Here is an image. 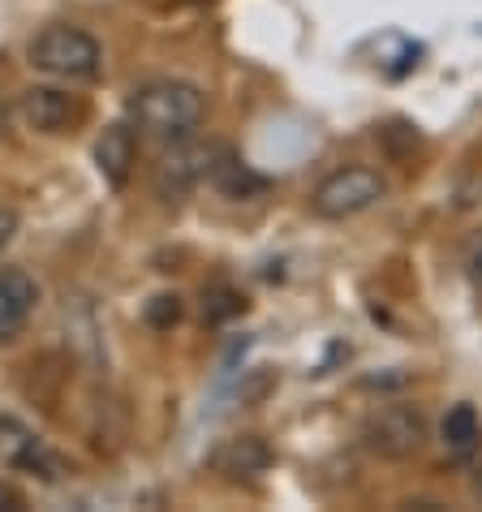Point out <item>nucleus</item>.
<instances>
[{"label":"nucleus","instance_id":"1","mask_svg":"<svg viewBox=\"0 0 482 512\" xmlns=\"http://www.w3.org/2000/svg\"><path fill=\"white\" fill-rule=\"evenodd\" d=\"M130 117L143 134L164 142H186L207 117V95L194 82H147L130 99Z\"/></svg>","mask_w":482,"mask_h":512},{"label":"nucleus","instance_id":"2","mask_svg":"<svg viewBox=\"0 0 482 512\" xmlns=\"http://www.w3.org/2000/svg\"><path fill=\"white\" fill-rule=\"evenodd\" d=\"M31 65L61 82H95L104 74V48L78 26H48L31 39Z\"/></svg>","mask_w":482,"mask_h":512},{"label":"nucleus","instance_id":"3","mask_svg":"<svg viewBox=\"0 0 482 512\" xmlns=\"http://www.w3.org/2000/svg\"><path fill=\"white\" fill-rule=\"evenodd\" d=\"M388 194V181L375 173V168H336L315 186L310 194V211H315L319 220H353L362 216V211H371L375 203H384Z\"/></svg>","mask_w":482,"mask_h":512},{"label":"nucleus","instance_id":"4","mask_svg":"<svg viewBox=\"0 0 482 512\" xmlns=\"http://www.w3.org/2000/svg\"><path fill=\"white\" fill-rule=\"evenodd\" d=\"M427 444V422L414 405H384L362 422V448L379 461H409Z\"/></svg>","mask_w":482,"mask_h":512},{"label":"nucleus","instance_id":"5","mask_svg":"<svg viewBox=\"0 0 482 512\" xmlns=\"http://www.w3.org/2000/svg\"><path fill=\"white\" fill-rule=\"evenodd\" d=\"M18 112H22V121L39 134H65L87 117V104H82L78 95L61 91V87H31V91H22Z\"/></svg>","mask_w":482,"mask_h":512},{"label":"nucleus","instance_id":"6","mask_svg":"<svg viewBox=\"0 0 482 512\" xmlns=\"http://www.w3.org/2000/svg\"><path fill=\"white\" fill-rule=\"evenodd\" d=\"M211 155H216V147H194L190 138L173 142V151H164V160L155 164V190L164 198H177L190 186H198V181H207Z\"/></svg>","mask_w":482,"mask_h":512},{"label":"nucleus","instance_id":"7","mask_svg":"<svg viewBox=\"0 0 482 512\" xmlns=\"http://www.w3.org/2000/svg\"><path fill=\"white\" fill-rule=\"evenodd\" d=\"M39 306V284L22 267H0V345L31 323Z\"/></svg>","mask_w":482,"mask_h":512},{"label":"nucleus","instance_id":"8","mask_svg":"<svg viewBox=\"0 0 482 512\" xmlns=\"http://www.w3.org/2000/svg\"><path fill=\"white\" fill-rule=\"evenodd\" d=\"M272 448L263 444L259 435H233V439H224V444L211 452V469L224 478H233V482H250V478H259L272 469Z\"/></svg>","mask_w":482,"mask_h":512},{"label":"nucleus","instance_id":"9","mask_svg":"<svg viewBox=\"0 0 482 512\" xmlns=\"http://www.w3.org/2000/svg\"><path fill=\"white\" fill-rule=\"evenodd\" d=\"M0 465L26 469V474H39V478H56L52 452L18 418H0Z\"/></svg>","mask_w":482,"mask_h":512},{"label":"nucleus","instance_id":"10","mask_svg":"<svg viewBox=\"0 0 482 512\" xmlns=\"http://www.w3.org/2000/svg\"><path fill=\"white\" fill-rule=\"evenodd\" d=\"M134 160H138V138H134V130L125 121H112L108 130L99 134V142H95V168H99V177H104L112 190H121L125 181H130V173H134Z\"/></svg>","mask_w":482,"mask_h":512},{"label":"nucleus","instance_id":"11","mask_svg":"<svg viewBox=\"0 0 482 512\" xmlns=\"http://www.w3.org/2000/svg\"><path fill=\"white\" fill-rule=\"evenodd\" d=\"M478 439H482V422L474 414V405H452L444 422H439V444H444V452L465 461V457H474Z\"/></svg>","mask_w":482,"mask_h":512},{"label":"nucleus","instance_id":"12","mask_svg":"<svg viewBox=\"0 0 482 512\" xmlns=\"http://www.w3.org/2000/svg\"><path fill=\"white\" fill-rule=\"evenodd\" d=\"M207 181L220 194H229V198H246L254 190H263V177H254L229 147H216V155H211V168H207Z\"/></svg>","mask_w":482,"mask_h":512},{"label":"nucleus","instance_id":"13","mask_svg":"<svg viewBox=\"0 0 482 512\" xmlns=\"http://www.w3.org/2000/svg\"><path fill=\"white\" fill-rule=\"evenodd\" d=\"M241 310H246V297H241L237 289H229V284H207L203 289V319L207 323H229L237 319Z\"/></svg>","mask_w":482,"mask_h":512},{"label":"nucleus","instance_id":"14","mask_svg":"<svg viewBox=\"0 0 482 512\" xmlns=\"http://www.w3.org/2000/svg\"><path fill=\"white\" fill-rule=\"evenodd\" d=\"M177 319H181V297L177 293H160V297L147 302V323L155 327V332H168Z\"/></svg>","mask_w":482,"mask_h":512},{"label":"nucleus","instance_id":"15","mask_svg":"<svg viewBox=\"0 0 482 512\" xmlns=\"http://www.w3.org/2000/svg\"><path fill=\"white\" fill-rule=\"evenodd\" d=\"M13 237H18V211H13V207H0V250H5Z\"/></svg>","mask_w":482,"mask_h":512},{"label":"nucleus","instance_id":"16","mask_svg":"<svg viewBox=\"0 0 482 512\" xmlns=\"http://www.w3.org/2000/svg\"><path fill=\"white\" fill-rule=\"evenodd\" d=\"M465 272H470L474 280H482V233L470 241V250H465Z\"/></svg>","mask_w":482,"mask_h":512},{"label":"nucleus","instance_id":"17","mask_svg":"<svg viewBox=\"0 0 482 512\" xmlns=\"http://www.w3.org/2000/svg\"><path fill=\"white\" fill-rule=\"evenodd\" d=\"M18 508H22V495L9 482H0V512H18Z\"/></svg>","mask_w":482,"mask_h":512},{"label":"nucleus","instance_id":"18","mask_svg":"<svg viewBox=\"0 0 482 512\" xmlns=\"http://www.w3.org/2000/svg\"><path fill=\"white\" fill-rule=\"evenodd\" d=\"M470 491H474V500L482 504V469H474V482H470Z\"/></svg>","mask_w":482,"mask_h":512},{"label":"nucleus","instance_id":"19","mask_svg":"<svg viewBox=\"0 0 482 512\" xmlns=\"http://www.w3.org/2000/svg\"><path fill=\"white\" fill-rule=\"evenodd\" d=\"M0 130H5V108H0Z\"/></svg>","mask_w":482,"mask_h":512},{"label":"nucleus","instance_id":"20","mask_svg":"<svg viewBox=\"0 0 482 512\" xmlns=\"http://www.w3.org/2000/svg\"><path fill=\"white\" fill-rule=\"evenodd\" d=\"M186 5H190V0H186Z\"/></svg>","mask_w":482,"mask_h":512}]
</instances>
